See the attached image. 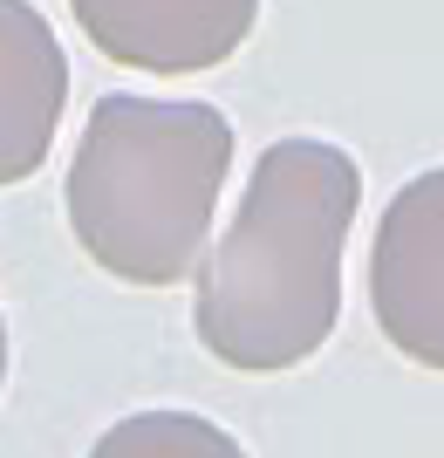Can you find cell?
I'll use <instances>...</instances> for the list:
<instances>
[{
  "label": "cell",
  "instance_id": "cell-1",
  "mask_svg": "<svg viewBox=\"0 0 444 458\" xmlns=\"http://www.w3.org/2000/svg\"><path fill=\"white\" fill-rule=\"evenodd\" d=\"M363 212V165L329 137H273L253 157L213 253L192 267V328L239 377H288L342 322V253Z\"/></svg>",
  "mask_w": 444,
  "mask_h": 458
},
{
  "label": "cell",
  "instance_id": "cell-2",
  "mask_svg": "<svg viewBox=\"0 0 444 458\" xmlns=\"http://www.w3.org/2000/svg\"><path fill=\"white\" fill-rule=\"evenodd\" d=\"M232 178V123L213 103L103 96L69 157L76 247L123 287H178L213 240Z\"/></svg>",
  "mask_w": 444,
  "mask_h": 458
},
{
  "label": "cell",
  "instance_id": "cell-3",
  "mask_svg": "<svg viewBox=\"0 0 444 458\" xmlns=\"http://www.w3.org/2000/svg\"><path fill=\"white\" fill-rule=\"evenodd\" d=\"M369 308L404 363L444 377V165L397 185L369 240Z\"/></svg>",
  "mask_w": 444,
  "mask_h": 458
},
{
  "label": "cell",
  "instance_id": "cell-4",
  "mask_svg": "<svg viewBox=\"0 0 444 458\" xmlns=\"http://www.w3.org/2000/svg\"><path fill=\"white\" fill-rule=\"evenodd\" d=\"M89 48L144 76H198L239 55L260 0H69Z\"/></svg>",
  "mask_w": 444,
  "mask_h": 458
},
{
  "label": "cell",
  "instance_id": "cell-5",
  "mask_svg": "<svg viewBox=\"0 0 444 458\" xmlns=\"http://www.w3.org/2000/svg\"><path fill=\"white\" fill-rule=\"evenodd\" d=\"M69 110V55L35 0H0V185L35 178Z\"/></svg>",
  "mask_w": 444,
  "mask_h": 458
},
{
  "label": "cell",
  "instance_id": "cell-6",
  "mask_svg": "<svg viewBox=\"0 0 444 458\" xmlns=\"http://www.w3.org/2000/svg\"><path fill=\"white\" fill-rule=\"evenodd\" d=\"M89 458H253V452L198 411H130L89 445Z\"/></svg>",
  "mask_w": 444,
  "mask_h": 458
},
{
  "label": "cell",
  "instance_id": "cell-7",
  "mask_svg": "<svg viewBox=\"0 0 444 458\" xmlns=\"http://www.w3.org/2000/svg\"><path fill=\"white\" fill-rule=\"evenodd\" d=\"M0 383H7V315H0Z\"/></svg>",
  "mask_w": 444,
  "mask_h": 458
}]
</instances>
